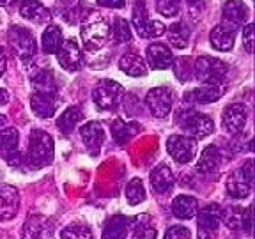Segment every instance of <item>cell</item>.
I'll return each mask as SVG.
<instances>
[{"mask_svg": "<svg viewBox=\"0 0 255 239\" xmlns=\"http://www.w3.org/2000/svg\"><path fill=\"white\" fill-rule=\"evenodd\" d=\"M149 110L158 119H165L172 110V91L168 87H154L145 96Z\"/></svg>", "mask_w": 255, "mask_h": 239, "instance_id": "52a82bcc", "label": "cell"}, {"mask_svg": "<svg viewBox=\"0 0 255 239\" xmlns=\"http://www.w3.org/2000/svg\"><path fill=\"white\" fill-rule=\"evenodd\" d=\"M247 117H248V110L245 105H241V103L229 105V107L223 110V117H222L223 127H225L229 133H232V135L241 133L245 124H247Z\"/></svg>", "mask_w": 255, "mask_h": 239, "instance_id": "30bf717a", "label": "cell"}, {"mask_svg": "<svg viewBox=\"0 0 255 239\" xmlns=\"http://www.w3.org/2000/svg\"><path fill=\"white\" fill-rule=\"evenodd\" d=\"M64 41V36H62V30H60L57 25H50L46 30L43 32V50L44 53H57V50L60 48Z\"/></svg>", "mask_w": 255, "mask_h": 239, "instance_id": "f1b7e54d", "label": "cell"}, {"mask_svg": "<svg viewBox=\"0 0 255 239\" xmlns=\"http://www.w3.org/2000/svg\"><path fill=\"white\" fill-rule=\"evenodd\" d=\"M110 36V27L105 20H92L82 27V39L89 50H98L107 43Z\"/></svg>", "mask_w": 255, "mask_h": 239, "instance_id": "ba28073f", "label": "cell"}, {"mask_svg": "<svg viewBox=\"0 0 255 239\" xmlns=\"http://www.w3.org/2000/svg\"><path fill=\"white\" fill-rule=\"evenodd\" d=\"M119 68L126 73L128 76H143L147 75V66L143 59L136 53H124L119 60Z\"/></svg>", "mask_w": 255, "mask_h": 239, "instance_id": "484cf974", "label": "cell"}, {"mask_svg": "<svg viewBox=\"0 0 255 239\" xmlns=\"http://www.w3.org/2000/svg\"><path fill=\"white\" fill-rule=\"evenodd\" d=\"M9 43L14 48V52L20 55V59L23 62H30L32 57L36 55V39L30 32L23 27H18V25H12L11 30H9Z\"/></svg>", "mask_w": 255, "mask_h": 239, "instance_id": "5b68a950", "label": "cell"}, {"mask_svg": "<svg viewBox=\"0 0 255 239\" xmlns=\"http://www.w3.org/2000/svg\"><path fill=\"white\" fill-rule=\"evenodd\" d=\"M133 133H135V129H131V126H128L124 120L117 119L112 122V136L119 145H124L133 136Z\"/></svg>", "mask_w": 255, "mask_h": 239, "instance_id": "d590c367", "label": "cell"}, {"mask_svg": "<svg viewBox=\"0 0 255 239\" xmlns=\"http://www.w3.org/2000/svg\"><path fill=\"white\" fill-rule=\"evenodd\" d=\"M20 193L12 186L0 188V222H9L18 215Z\"/></svg>", "mask_w": 255, "mask_h": 239, "instance_id": "8fae6325", "label": "cell"}, {"mask_svg": "<svg viewBox=\"0 0 255 239\" xmlns=\"http://www.w3.org/2000/svg\"><path fill=\"white\" fill-rule=\"evenodd\" d=\"M190 36H191V30L184 21H177L174 23L170 28H168V41L174 48H184L190 41Z\"/></svg>", "mask_w": 255, "mask_h": 239, "instance_id": "f546056e", "label": "cell"}, {"mask_svg": "<svg viewBox=\"0 0 255 239\" xmlns=\"http://www.w3.org/2000/svg\"><path fill=\"white\" fill-rule=\"evenodd\" d=\"M30 108L41 119H50L57 110L55 94H44V92H34L30 96Z\"/></svg>", "mask_w": 255, "mask_h": 239, "instance_id": "5bb4252c", "label": "cell"}, {"mask_svg": "<svg viewBox=\"0 0 255 239\" xmlns=\"http://www.w3.org/2000/svg\"><path fill=\"white\" fill-rule=\"evenodd\" d=\"M133 27L140 37H159L165 34V25L161 21L149 20L147 7L143 0H136L133 7Z\"/></svg>", "mask_w": 255, "mask_h": 239, "instance_id": "3957f363", "label": "cell"}, {"mask_svg": "<svg viewBox=\"0 0 255 239\" xmlns=\"http://www.w3.org/2000/svg\"><path fill=\"white\" fill-rule=\"evenodd\" d=\"M191 234L186 227H179V225H175V227H170L167 232H165V238L163 239H190Z\"/></svg>", "mask_w": 255, "mask_h": 239, "instance_id": "ab89813d", "label": "cell"}, {"mask_svg": "<svg viewBox=\"0 0 255 239\" xmlns=\"http://www.w3.org/2000/svg\"><path fill=\"white\" fill-rule=\"evenodd\" d=\"M243 229L250 234L252 232V207L243 209Z\"/></svg>", "mask_w": 255, "mask_h": 239, "instance_id": "7bdbcfd3", "label": "cell"}, {"mask_svg": "<svg viewBox=\"0 0 255 239\" xmlns=\"http://www.w3.org/2000/svg\"><path fill=\"white\" fill-rule=\"evenodd\" d=\"M220 167V151L216 145H207L197 161V170L200 174H213Z\"/></svg>", "mask_w": 255, "mask_h": 239, "instance_id": "d4e9b609", "label": "cell"}, {"mask_svg": "<svg viewBox=\"0 0 255 239\" xmlns=\"http://www.w3.org/2000/svg\"><path fill=\"white\" fill-rule=\"evenodd\" d=\"M32 85L36 89V92H44V94H55L57 84L52 73L39 71L34 78H32Z\"/></svg>", "mask_w": 255, "mask_h": 239, "instance_id": "1f68e13d", "label": "cell"}, {"mask_svg": "<svg viewBox=\"0 0 255 239\" xmlns=\"http://www.w3.org/2000/svg\"><path fill=\"white\" fill-rule=\"evenodd\" d=\"M225 92V84L223 82H204L200 87L193 89L188 94L191 101L195 103H215Z\"/></svg>", "mask_w": 255, "mask_h": 239, "instance_id": "4fadbf2b", "label": "cell"}, {"mask_svg": "<svg viewBox=\"0 0 255 239\" xmlns=\"http://www.w3.org/2000/svg\"><path fill=\"white\" fill-rule=\"evenodd\" d=\"M151 186L154 193H167L174 186V175L172 170L167 165H158L154 170L151 172Z\"/></svg>", "mask_w": 255, "mask_h": 239, "instance_id": "44dd1931", "label": "cell"}, {"mask_svg": "<svg viewBox=\"0 0 255 239\" xmlns=\"http://www.w3.org/2000/svg\"><path fill=\"white\" fill-rule=\"evenodd\" d=\"M80 135H82V140H84L85 147L92 152L98 151L105 142L103 126H101L100 122H96V120H91V122L84 124V126L80 127Z\"/></svg>", "mask_w": 255, "mask_h": 239, "instance_id": "d6986e66", "label": "cell"}, {"mask_svg": "<svg viewBox=\"0 0 255 239\" xmlns=\"http://www.w3.org/2000/svg\"><path fill=\"white\" fill-rule=\"evenodd\" d=\"M167 149L172 158H174V161L184 165L193 159L195 151H197V143H195V138H191V136L172 135L170 138L167 140Z\"/></svg>", "mask_w": 255, "mask_h": 239, "instance_id": "8992f818", "label": "cell"}, {"mask_svg": "<svg viewBox=\"0 0 255 239\" xmlns=\"http://www.w3.org/2000/svg\"><path fill=\"white\" fill-rule=\"evenodd\" d=\"M131 220L126 218L123 215H114L105 225L103 239H124L128 234V227H129Z\"/></svg>", "mask_w": 255, "mask_h": 239, "instance_id": "cb8c5ba5", "label": "cell"}, {"mask_svg": "<svg viewBox=\"0 0 255 239\" xmlns=\"http://www.w3.org/2000/svg\"><path fill=\"white\" fill-rule=\"evenodd\" d=\"M9 4H11V0H0V7H5Z\"/></svg>", "mask_w": 255, "mask_h": 239, "instance_id": "c3c4849f", "label": "cell"}, {"mask_svg": "<svg viewBox=\"0 0 255 239\" xmlns=\"http://www.w3.org/2000/svg\"><path fill=\"white\" fill-rule=\"evenodd\" d=\"M236 28H231L227 25H216L215 28L209 34V41H211V46L218 52H229L234 46L236 41Z\"/></svg>", "mask_w": 255, "mask_h": 239, "instance_id": "e0dca14e", "label": "cell"}, {"mask_svg": "<svg viewBox=\"0 0 255 239\" xmlns=\"http://www.w3.org/2000/svg\"><path fill=\"white\" fill-rule=\"evenodd\" d=\"M223 14V25L238 30L248 18V7L241 0H227L222 9Z\"/></svg>", "mask_w": 255, "mask_h": 239, "instance_id": "7c38bea8", "label": "cell"}, {"mask_svg": "<svg viewBox=\"0 0 255 239\" xmlns=\"http://www.w3.org/2000/svg\"><path fill=\"white\" fill-rule=\"evenodd\" d=\"M133 239H156V229H152L151 225H138Z\"/></svg>", "mask_w": 255, "mask_h": 239, "instance_id": "60d3db41", "label": "cell"}, {"mask_svg": "<svg viewBox=\"0 0 255 239\" xmlns=\"http://www.w3.org/2000/svg\"><path fill=\"white\" fill-rule=\"evenodd\" d=\"M55 55L60 68H64L66 71H78L80 66H82V52H80V46L75 39L62 41Z\"/></svg>", "mask_w": 255, "mask_h": 239, "instance_id": "9c48e42d", "label": "cell"}, {"mask_svg": "<svg viewBox=\"0 0 255 239\" xmlns=\"http://www.w3.org/2000/svg\"><path fill=\"white\" fill-rule=\"evenodd\" d=\"M222 222V207L218 204H209L199 213V229L204 232H216Z\"/></svg>", "mask_w": 255, "mask_h": 239, "instance_id": "7402d4cb", "label": "cell"}, {"mask_svg": "<svg viewBox=\"0 0 255 239\" xmlns=\"http://www.w3.org/2000/svg\"><path fill=\"white\" fill-rule=\"evenodd\" d=\"M60 239H92V232L85 225H69L60 232Z\"/></svg>", "mask_w": 255, "mask_h": 239, "instance_id": "8d00e7d4", "label": "cell"}, {"mask_svg": "<svg viewBox=\"0 0 255 239\" xmlns=\"http://www.w3.org/2000/svg\"><path fill=\"white\" fill-rule=\"evenodd\" d=\"M20 12L23 18H27L28 21H34V23H46L52 16L39 0H23L20 5Z\"/></svg>", "mask_w": 255, "mask_h": 239, "instance_id": "ffe728a7", "label": "cell"}, {"mask_svg": "<svg viewBox=\"0 0 255 239\" xmlns=\"http://www.w3.org/2000/svg\"><path fill=\"white\" fill-rule=\"evenodd\" d=\"M147 60L152 69H167L174 62V55L170 53V48L163 43H152L147 48Z\"/></svg>", "mask_w": 255, "mask_h": 239, "instance_id": "ac0fdd59", "label": "cell"}, {"mask_svg": "<svg viewBox=\"0 0 255 239\" xmlns=\"http://www.w3.org/2000/svg\"><path fill=\"white\" fill-rule=\"evenodd\" d=\"M20 133L16 127H0V154L7 158L18 147Z\"/></svg>", "mask_w": 255, "mask_h": 239, "instance_id": "83f0119b", "label": "cell"}, {"mask_svg": "<svg viewBox=\"0 0 255 239\" xmlns=\"http://www.w3.org/2000/svg\"><path fill=\"white\" fill-rule=\"evenodd\" d=\"M183 127L191 138H204V136L213 133L215 122H213L211 117L207 116H190L184 120Z\"/></svg>", "mask_w": 255, "mask_h": 239, "instance_id": "9a60e30c", "label": "cell"}, {"mask_svg": "<svg viewBox=\"0 0 255 239\" xmlns=\"http://www.w3.org/2000/svg\"><path fill=\"white\" fill-rule=\"evenodd\" d=\"M5 66H7V57H5L4 48H0V76L5 73Z\"/></svg>", "mask_w": 255, "mask_h": 239, "instance_id": "ee69618b", "label": "cell"}, {"mask_svg": "<svg viewBox=\"0 0 255 239\" xmlns=\"http://www.w3.org/2000/svg\"><path fill=\"white\" fill-rule=\"evenodd\" d=\"M252 183H254V181H252L241 168H238V170H234L229 175V179H227L229 195L234 197V199H245V197L250 195Z\"/></svg>", "mask_w": 255, "mask_h": 239, "instance_id": "2e32d148", "label": "cell"}, {"mask_svg": "<svg viewBox=\"0 0 255 239\" xmlns=\"http://www.w3.org/2000/svg\"><path fill=\"white\" fill-rule=\"evenodd\" d=\"M186 4L190 9H202L204 0H186Z\"/></svg>", "mask_w": 255, "mask_h": 239, "instance_id": "f6af8a7d", "label": "cell"}, {"mask_svg": "<svg viewBox=\"0 0 255 239\" xmlns=\"http://www.w3.org/2000/svg\"><path fill=\"white\" fill-rule=\"evenodd\" d=\"M110 36L116 43H121V44L131 41V30H129L128 21L123 20V18H116V20H114V27L110 28Z\"/></svg>", "mask_w": 255, "mask_h": 239, "instance_id": "836d02e7", "label": "cell"}, {"mask_svg": "<svg viewBox=\"0 0 255 239\" xmlns=\"http://www.w3.org/2000/svg\"><path fill=\"white\" fill-rule=\"evenodd\" d=\"M156 9L165 18H172V16L179 14L181 0H156Z\"/></svg>", "mask_w": 255, "mask_h": 239, "instance_id": "74e56055", "label": "cell"}, {"mask_svg": "<svg viewBox=\"0 0 255 239\" xmlns=\"http://www.w3.org/2000/svg\"><path fill=\"white\" fill-rule=\"evenodd\" d=\"M84 119V114L78 107H69L64 110V114H60V117L57 119V127L64 135H69L76 127V124Z\"/></svg>", "mask_w": 255, "mask_h": 239, "instance_id": "4316f807", "label": "cell"}, {"mask_svg": "<svg viewBox=\"0 0 255 239\" xmlns=\"http://www.w3.org/2000/svg\"><path fill=\"white\" fill-rule=\"evenodd\" d=\"M126 200L128 204H131V206H136V204L143 202L145 200V188H143V183L135 177V179L129 181L126 188Z\"/></svg>", "mask_w": 255, "mask_h": 239, "instance_id": "d6a6232c", "label": "cell"}, {"mask_svg": "<svg viewBox=\"0 0 255 239\" xmlns=\"http://www.w3.org/2000/svg\"><path fill=\"white\" fill-rule=\"evenodd\" d=\"M98 4L108 9H121L126 5V0H98Z\"/></svg>", "mask_w": 255, "mask_h": 239, "instance_id": "b9f144b4", "label": "cell"}, {"mask_svg": "<svg viewBox=\"0 0 255 239\" xmlns=\"http://www.w3.org/2000/svg\"><path fill=\"white\" fill-rule=\"evenodd\" d=\"M5 124H7V119L4 116H0V127H5Z\"/></svg>", "mask_w": 255, "mask_h": 239, "instance_id": "7dc6e473", "label": "cell"}, {"mask_svg": "<svg viewBox=\"0 0 255 239\" xmlns=\"http://www.w3.org/2000/svg\"><path fill=\"white\" fill-rule=\"evenodd\" d=\"M124 87L114 80H101L98 87L92 91V100H94L96 107H100L101 110H112L121 103L124 98Z\"/></svg>", "mask_w": 255, "mask_h": 239, "instance_id": "7a4b0ae2", "label": "cell"}, {"mask_svg": "<svg viewBox=\"0 0 255 239\" xmlns=\"http://www.w3.org/2000/svg\"><path fill=\"white\" fill-rule=\"evenodd\" d=\"M172 213L181 220H190L193 216H197L199 213V204L197 199L191 195H179L175 197L172 202Z\"/></svg>", "mask_w": 255, "mask_h": 239, "instance_id": "603a6c76", "label": "cell"}, {"mask_svg": "<svg viewBox=\"0 0 255 239\" xmlns=\"http://www.w3.org/2000/svg\"><path fill=\"white\" fill-rule=\"evenodd\" d=\"M44 231V220L43 216L34 215L25 220L23 229H21V239H41Z\"/></svg>", "mask_w": 255, "mask_h": 239, "instance_id": "4dcf8cb0", "label": "cell"}, {"mask_svg": "<svg viewBox=\"0 0 255 239\" xmlns=\"http://www.w3.org/2000/svg\"><path fill=\"white\" fill-rule=\"evenodd\" d=\"M28 161L32 167H46L53 161V154H55V145H53V138L48 135L46 131L41 129H34L28 138Z\"/></svg>", "mask_w": 255, "mask_h": 239, "instance_id": "6da1fadb", "label": "cell"}, {"mask_svg": "<svg viewBox=\"0 0 255 239\" xmlns=\"http://www.w3.org/2000/svg\"><path fill=\"white\" fill-rule=\"evenodd\" d=\"M222 220L225 222L229 229L236 231V229L243 227V209L238 206H231L227 207L225 211H222Z\"/></svg>", "mask_w": 255, "mask_h": 239, "instance_id": "e575fe53", "label": "cell"}, {"mask_svg": "<svg viewBox=\"0 0 255 239\" xmlns=\"http://www.w3.org/2000/svg\"><path fill=\"white\" fill-rule=\"evenodd\" d=\"M229 66L215 57H199L195 60V76L200 82H223Z\"/></svg>", "mask_w": 255, "mask_h": 239, "instance_id": "277c9868", "label": "cell"}, {"mask_svg": "<svg viewBox=\"0 0 255 239\" xmlns=\"http://www.w3.org/2000/svg\"><path fill=\"white\" fill-rule=\"evenodd\" d=\"M9 101V92L5 89H0V105H5Z\"/></svg>", "mask_w": 255, "mask_h": 239, "instance_id": "bcb514c9", "label": "cell"}, {"mask_svg": "<svg viewBox=\"0 0 255 239\" xmlns=\"http://www.w3.org/2000/svg\"><path fill=\"white\" fill-rule=\"evenodd\" d=\"M254 43H255V27L250 23L243 28V46L248 53L254 52Z\"/></svg>", "mask_w": 255, "mask_h": 239, "instance_id": "f35d334b", "label": "cell"}]
</instances>
